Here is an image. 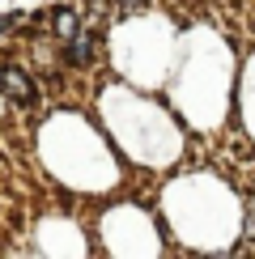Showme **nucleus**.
I'll return each instance as SVG.
<instances>
[{
	"mask_svg": "<svg viewBox=\"0 0 255 259\" xmlns=\"http://www.w3.org/2000/svg\"><path fill=\"white\" fill-rule=\"evenodd\" d=\"M0 90L13 106H38V85L30 81V72L13 68V64H0Z\"/></svg>",
	"mask_w": 255,
	"mask_h": 259,
	"instance_id": "1",
	"label": "nucleus"
},
{
	"mask_svg": "<svg viewBox=\"0 0 255 259\" xmlns=\"http://www.w3.org/2000/svg\"><path fill=\"white\" fill-rule=\"evenodd\" d=\"M56 34H60L64 47L81 34V21H77V13H72V9H56Z\"/></svg>",
	"mask_w": 255,
	"mask_h": 259,
	"instance_id": "2",
	"label": "nucleus"
},
{
	"mask_svg": "<svg viewBox=\"0 0 255 259\" xmlns=\"http://www.w3.org/2000/svg\"><path fill=\"white\" fill-rule=\"evenodd\" d=\"M21 26V13H9V17H0V34H9V30H17Z\"/></svg>",
	"mask_w": 255,
	"mask_h": 259,
	"instance_id": "3",
	"label": "nucleus"
}]
</instances>
